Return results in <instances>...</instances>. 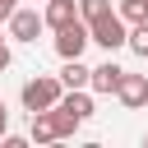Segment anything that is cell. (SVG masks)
<instances>
[{
	"label": "cell",
	"mask_w": 148,
	"mask_h": 148,
	"mask_svg": "<svg viewBox=\"0 0 148 148\" xmlns=\"http://www.w3.org/2000/svg\"><path fill=\"white\" fill-rule=\"evenodd\" d=\"M120 74H125V69H120L116 60H102L97 69H88V88H92V92H102V97H116V83H120Z\"/></svg>",
	"instance_id": "obj_6"
},
{
	"label": "cell",
	"mask_w": 148,
	"mask_h": 148,
	"mask_svg": "<svg viewBox=\"0 0 148 148\" xmlns=\"http://www.w3.org/2000/svg\"><path fill=\"white\" fill-rule=\"evenodd\" d=\"M32 143H56V125H51V106L46 111H32V130H28Z\"/></svg>",
	"instance_id": "obj_10"
},
{
	"label": "cell",
	"mask_w": 148,
	"mask_h": 148,
	"mask_svg": "<svg viewBox=\"0 0 148 148\" xmlns=\"http://www.w3.org/2000/svg\"><path fill=\"white\" fill-rule=\"evenodd\" d=\"M125 32H130V23H125V18H120V14H116V9H111V14H102V18H92V23H88V42H97V46H102V51H106V56H111V51H120V46H125Z\"/></svg>",
	"instance_id": "obj_1"
},
{
	"label": "cell",
	"mask_w": 148,
	"mask_h": 148,
	"mask_svg": "<svg viewBox=\"0 0 148 148\" xmlns=\"http://www.w3.org/2000/svg\"><path fill=\"white\" fill-rule=\"evenodd\" d=\"M14 9H18V0H0V23H5V18L14 14Z\"/></svg>",
	"instance_id": "obj_15"
},
{
	"label": "cell",
	"mask_w": 148,
	"mask_h": 148,
	"mask_svg": "<svg viewBox=\"0 0 148 148\" xmlns=\"http://www.w3.org/2000/svg\"><path fill=\"white\" fill-rule=\"evenodd\" d=\"M56 79H60V88H88V65L74 56V60H65V69Z\"/></svg>",
	"instance_id": "obj_9"
},
{
	"label": "cell",
	"mask_w": 148,
	"mask_h": 148,
	"mask_svg": "<svg viewBox=\"0 0 148 148\" xmlns=\"http://www.w3.org/2000/svg\"><path fill=\"white\" fill-rule=\"evenodd\" d=\"M9 69V46H0V74Z\"/></svg>",
	"instance_id": "obj_17"
},
{
	"label": "cell",
	"mask_w": 148,
	"mask_h": 148,
	"mask_svg": "<svg viewBox=\"0 0 148 148\" xmlns=\"http://www.w3.org/2000/svg\"><path fill=\"white\" fill-rule=\"evenodd\" d=\"M125 23H139L143 14H148V0H120V9H116Z\"/></svg>",
	"instance_id": "obj_14"
},
{
	"label": "cell",
	"mask_w": 148,
	"mask_h": 148,
	"mask_svg": "<svg viewBox=\"0 0 148 148\" xmlns=\"http://www.w3.org/2000/svg\"><path fill=\"white\" fill-rule=\"evenodd\" d=\"M83 51H88V23H83V18L56 28V56H60V60H74V56H83Z\"/></svg>",
	"instance_id": "obj_3"
},
{
	"label": "cell",
	"mask_w": 148,
	"mask_h": 148,
	"mask_svg": "<svg viewBox=\"0 0 148 148\" xmlns=\"http://www.w3.org/2000/svg\"><path fill=\"white\" fill-rule=\"evenodd\" d=\"M5 134H9V106L0 102V139H5Z\"/></svg>",
	"instance_id": "obj_16"
},
{
	"label": "cell",
	"mask_w": 148,
	"mask_h": 148,
	"mask_svg": "<svg viewBox=\"0 0 148 148\" xmlns=\"http://www.w3.org/2000/svg\"><path fill=\"white\" fill-rule=\"evenodd\" d=\"M0 46H5V37H0Z\"/></svg>",
	"instance_id": "obj_18"
},
{
	"label": "cell",
	"mask_w": 148,
	"mask_h": 148,
	"mask_svg": "<svg viewBox=\"0 0 148 148\" xmlns=\"http://www.w3.org/2000/svg\"><path fill=\"white\" fill-rule=\"evenodd\" d=\"M56 106L74 111L79 120H88V116H92V97H88V88H65V92L56 97Z\"/></svg>",
	"instance_id": "obj_8"
},
{
	"label": "cell",
	"mask_w": 148,
	"mask_h": 148,
	"mask_svg": "<svg viewBox=\"0 0 148 148\" xmlns=\"http://www.w3.org/2000/svg\"><path fill=\"white\" fill-rule=\"evenodd\" d=\"M116 97H120V106H130V111H139V106H148V74H120V83H116Z\"/></svg>",
	"instance_id": "obj_4"
},
{
	"label": "cell",
	"mask_w": 148,
	"mask_h": 148,
	"mask_svg": "<svg viewBox=\"0 0 148 148\" xmlns=\"http://www.w3.org/2000/svg\"><path fill=\"white\" fill-rule=\"evenodd\" d=\"M125 46H130L134 56H143V60H148V18L130 23V32H125Z\"/></svg>",
	"instance_id": "obj_12"
},
{
	"label": "cell",
	"mask_w": 148,
	"mask_h": 148,
	"mask_svg": "<svg viewBox=\"0 0 148 148\" xmlns=\"http://www.w3.org/2000/svg\"><path fill=\"white\" fill-rule=\"evenodd\" d=\"M79 18V0H46V9H42V23L56 32V28H65V23H74Z\"/></svg>",
	"instance_id": "obj_7"
},
{
	"label": "cell",
	"mask_w": 148,
	"mask_h": 148,
	"mask_svg": "<svg viewBox=\"0 0 148 148\" xmlns=\"http://www.w3.org/2000/svg\"><path fill=\"white\" fill-rule=\"evenodd\" d=\"M5 23H9V37H14V42H37V32L46 28L37 9H14Z\"/></svg>",
	"instance_id": "obj_5"
},
{
	"label": "cell",
	"mask_w": 148,
	"mask_h": 148,
	"mask_svg": "<svg viewBox=\"0 0 148 148\" xmlns=\"http://www.w3.org/2000/svg\"><path fill=\"white\" fill-rule=\"evenodd\" d=\"M65 88H60V79L56 74H37V79H28L23 83V111H46V106H56V97H60Z\"/></svg>",
	"instance_id": "obj_2"
},
{
	"label": "cell",
	"mask_w": 148,
	"mask_h": 148,
	"mask_svg": "<svg viewBox=\"0 0 148 148\" xmlns=\"http://www.w3.org/2000/svg\"><path fill=\"white\" fill-rule=\"evenodd\" d=\"M51 125H56V139H74V130L83 125L74 111H65V106H51Z\"/></svg>",
	"instance_id": "obj_11"
},
{
	"label": "cell",
	"mask_w": 148,
	"mask_h": 148,
	"mask_svg": "<svg viewBox=\"0 0 148 148\" xmlns=\"http://www.w3.org/2000/svg\"><path fill=\"white\" fill-rule=\"evenodd\" d=\"M102 14H111V0H79V18H83V23H92V18H102Z\"/></svg>",
	"instance_id": "obj_13"
},
{
	"label": "cell",
	"mask_w": 148,
	"mask_h": 148,
	"mask_svg": "<svg viewBox=\"0 0 148 148\" xmlns=\"http://www.w3.org/2000/svg\"><path fill=\"white\" fill-rule=\"evenodd\" d=\"M143 18H148V14H143Z\"/></svg>",
	"instance_id": "obj_19"
}]
</instances>
